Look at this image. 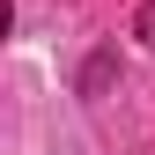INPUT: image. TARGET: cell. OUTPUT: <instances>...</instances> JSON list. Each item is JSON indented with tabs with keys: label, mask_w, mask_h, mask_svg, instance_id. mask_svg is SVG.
I'll return each mask as SVG.
<instances>
[{
	"label": "cell",
	"mask_w": 155,
	"mask_h": 155,
	"mask_svg": "<svg viewBox=\"0 0 155 155\" xmlns=\"http://www.w3.org/2000/svg\"><path fill=\"white\" fill-rule=\"evenodd\" d=\"M140 37H148V45H155V0H148V8H140Z\"/></svg>",
	"instance_id": "6da1fadb"
}]
</instances>
